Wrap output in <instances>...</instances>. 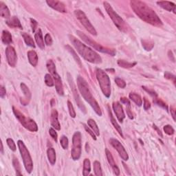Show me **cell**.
Listing matches in <instances>:
<instances>
[{
  "label": "cell",
  "instance_id": "obj_1",
  "mask_svg": "<svg viewBox=\"0 0 176 176\" xmlns=\"http://www.w3.org/2000/svg\"><path fill=\"white\" fill-rule=\"evenodd\" d=\"M130 5L136 15L146 23L158 27L163 25L162 20L158 16L156 12L145 2L139 0H132L130 2Z\"/></svg>",
  "mask_w": 176,
  "mask_h": 176
},
{
  "label": "cell",
  "instance_id": "obj_2",
  "mask_svg": "<svg viewBox=\"0 0 176 176\" xmlns=\"http://www.w3.org/2000/svg\"><path fill=\"white\" fill-rule=\"evenodd\" d=\"M68 37L77 52L86 61L94 64H100L102 63V59L100 56L98 55V54L94 51L90 47L85 46L73 35H69Z\"/></svg>",
  "mask_w": 176,
  "mask_h": 176
},
{
  "label": "cell",
  "instance_id": "obj_3",
  "mask_svg": "<svg viewBox=\"0 0 176 176\" xmlns=\"http://www.w3.org/2000/svg\"><path fill=\"white\" fill-rule=\"evenodd\" d=\"M76 81L79 92L81 94L83 98L91 105L97 115L99 116H102V112H101L100 107L96 99L92 96V94L90 89H89V87L87 81L81 76H77Z\"/></svg>",
  "mask_w": 176,
  "mask_h": 176
},
{
  "label": "cell",
  "instance_id": "obj_4",
  "mask_svg": "<svg viewBox=\"0 0 176 176\" xmlns=\"http://www.w3.org/2000/svg\"><path fill=\"white\" fill-rule=\"evenodd\" d=\"M103 5L107 13L108 14V15L111 18L116 26L121 31L127 32L128 30L127 24L125 23V21L122 19L121 17L119 16L118 14L116 13L114 9L112 7V6L107 2H104Z\"/></svg>",
  "mask_w": 176,
  "mask_h": 176
},
{
  "label": "cell",
  "instance_id": "obj_5",
  "mask_svg": "<svg viewBox=\"0 0 176 176\" xmlns=\"http://www.w3.org/2000/svg\"><path fill=\"white\" fill-rule=\"evenodd\" d=\"M96 79L103 94L107 98H109L111 96V82H110L109 77L104 70L97 69Z\"/></svg>",
  "mask_w": 176,
  "mask_h": 176
},
{
  "label": "cell",
  "instance_id": "obj_6",
  "mask_svg": "<svg viewBox=\"0 0 176 176\" xmlns=\"http://www.w3.org/2000/svg\"><path fill=\"white\" fill-rule=\"evenodd\" d=\"M76 33L78 35L79 37L81 39L85 42L87 44H88L89 46H90L91 47H93L95 50H98L102 53H105V54H108V55H110L111 56H115L116 55V50L114 49H110L108 48V47H104L103 46H101L99 43H98L96 41L92 40L90 37H88L87 35H85L83 32H80L79 31H76Z\"/></svg>",
  "mask_w": 176,
  "mask_h": 176
},
{
  "label": "cell",
  "instance_id": "obj_7",
  "mask_svg": "<svg viewBox=\"0 0 176 176\" xmlns=\"http://www.w3.org/2000/svg\"><path fill=\"white\" fill-rule=\"evenodd\" d=\"M13 110L15 117L17 118V120L19 121V123L23 125V127H25L26 129L31 131V132H37L38 126L37 123H36L33 120H32V119L30 118L26 117L19 109H17L16 107H13Z\"/></svg>",
  "mask_w": 176,
  "mask_h": 176
},
{
  "label": "cell",
  "instance_id": "obj_8",
  "mask_svg": "<svg viewBox=\"0 0 176 176\" xmlns=\"http://www.w3.org/2000/svg\"><path fill=\"white\" fill-rule=\"evenodd\" d=\"M46 66L47 70L51 74V75L53 77V79L55 80V85L56 88V90L59 96H63L64 91H63V86L62 80L60 76L59 75L58 73L56 72V69L55 63L52 60H48L47 61Z\"/></svg>",
  "mask_w": 176,
  "mask_h": 176
},
{
  "label": "cell",
  "instance_id": "obj_9",
  "mask_svg": "<svg viewBox=\"0 0 176 176\" xmlns=\"http://www.w3.org/2000/svg\"><path fill=\"white\" fill-rule=\"evenodd\" d=\"M17 145L18 147H19V149L26 171L28 174H31L32 169H33V162H32L31 154H30L28 149H27L23 141H19L17 142Z\"/></svg>",
  "mask_w": 176,
  "mask_h": 176
},
{
  "label": "cell",
  "instance_id": "obj_10",
  "mask_svg": "<svg viewBox=\"0 0 176 176\" xmlns=\"http://www.w3.org/2000/svg\"><path fill=\"white\" fill-rule=\"evenodd\" d=\"M81 133L79 132L74 133L72 138V149L71 151L72 158L78 160L81 156Z\"/></svg>",
  "mask_w": 176,
  "mask_h": 176
},
{
  "label": "cell",
  "instance_id": "obj_11",
  "mask_svg": "<svg viewBox=\"0 0 176 176\" xmlns=\"http://www.w3.org/2000/svg\"><path fill=\"white\" fill-rule=\"evenodd\" d=\"M74 14H75L76 17L78 19V20L80 22V23L84 26V28L87 30V31L90 33L91 35L94 36L97 35V32L96 29L94 28L93 25L92 24L91 22H89L88 17L86 16L84 12H83L80 10H76L74 11Z\"/></svg>",
  "mask_w": 176,
  "mask_h": 176
},
{
  "label": "cell",
  "instance_id": "obj_12",
  "mask_svg": "<svg viewBox=\"0 0 176 176\" xmlns=\"http://www.w3.org/2000/svg\"><path fill=\"white\" fill-rule=\"evenodd\" d=\"M68 81H69L72 92L73 96L74 97V99H75V101L77 104V105H78V107L80 108V109L81 110V111L84 113V114H86V112H87V111H86V108L84 105V104L83 103L81 100H80V98L79 97V95L78 94V92H77V89L76 88V85H74V83L73 82V80H72V77H71L70 74L69 73L68 74Z\"/></svg>",
  "mask_w": 176,
  "mask_h": 176
},
{
  "label": "cell",
  "instance_id": "obj_13",
  "mask_svg": "<svg viewBox=\"0 0 176 176\" xmlns=\"http://www.w3.org/2000/svg\"><path fill=\"white\" fill-rule=\"evenodd\" d=\"M109 142L112 147L118 151V154L120 155V156L121 157L122 159L125 161H127L129 160V156H128L127 151L125 150V149L123 146V145H122L117 139L111 138L109 140Z\"/></svg>",
  "mask_w": 176,
  "mask_h": 176
},
{
  "label": "cell",
  "instance_id": "obj_14",
  "mask_svg": "<svg viewBox=\"0 0 176 176\" xmlns=\"http://www.w3.org/2000/svg\"><path fill=\"white\" fill-rule=\"evenodd\" d=\"M6 56L8 63L10 67H15L17 61V56L15 50L13 47L8 46L6 49Z\"/></svg>",
  "mask_w": 176,
  "mask_h": 176
},
{
  "label": "cell",
  "instance_id": "obj_15",
  "mask_svg": "<svg viewBox=\"0 0 176 176\" xmlns=\"http://www.w3.org/2000/svg\"><path fill=\"white\" fill-rule=\"evenodd\" d=\"M46 3L50 8H53L54 10L60 12V13H65V12H66L65 5L60 1H56V0H47Z\"/></svg>",
  "mask_w": 176,
  "mask_h": 176
},
{
  "label": "cell",
  "instance_id": "obj_16",
  "mask_svg": "<svg viewBox=\"0 0 176 176\" xmlns=\"http://www.w3.org/2000/svg\"><path fill=\"white\" fill-rule=\"evenodd\" d=\"M112 107H113V109H114V111L115 112L116 117H117L118 118V120L119 121L120 123H122L125 118V112L123 111V107H122L121 104L118 102H114V103H113Z\"/></svg>",
  "mask_w": 176,
  "mask_h": 176
},
{
  "label": "cell",
  "instance_id": "obj_17",
  "mask_svg": "<svg viewBox=\"0 0 176 176\" xmlns=\"http://www.w3.org/2000/svg\"><path fill=\"white\" fill-rule=\"evenodd\" d=\"M105 153H106L107 160H108V162L110 165V166H112V168L113 169V171H114V174H116V175H120V169H119V168L118 167V166L116 165V164L115 162L114 158H113L112 154L111 153V152L107 149H106Z\"/></svg>",
  "mask_w": 176,
  "mask_h": 176
},
{
  "label": "cell",
  "instance_id": "obj_18",
  "mask_svg": "<svg viewBox=\"0 0 176 176\" xmlns=\"http://www.w3.org/2000/svg\"><path fill=\"white\" fill-rule=\"evenodd\" d=\"M20 86L23 94H24V98H23V99L22 98V99H21V103H22V104L23 105H27L31 98V92H30L28 88L27 87L26 85L24 84L23 83H21Z\"/></svg>",
  "mask_w": 176,
  "mask_h": 176
},
{
  "label": "cell",
  "instance_id": "obj_19",
  "mask_svg": "<svg viewBox=\"0 0 176 176\" xmlns=\"http://www.w3.org/2000/svg\"><path fill=\"white\" fill-rule=\"evenodd\" d=\"M157 4L162 8L165 10L169 11V12H174V13L175 14V4L174 3L167 1H162V2H157Z\"/></svg>",
  "mask_w": 176,
  "mask_h": 176
},
{
  "label": "cell",
  "instance_id": "obj_20",
  "mask_svg": "<svg viewBox=\"0 0 176 176\" xmlns=\"http://www.w3.org/2000/svg\"><path fill=\"white\" fill-rule=\"evenodd\" d=\"M6 24L10 27V28H19V29H22L23 27L22 25L21 24V22L19 19L16 16H13L9 19L6 22Z\"/></svg>",
  "mask_w": 176,
  "mask_h": 176
},
{
  "label": "cell",
  "instance_id": "obj_21",
  "mask_svg": "<svg viewBox=\"0 0 176 176\" xmlns=\"http://www.w3.org/2000/svg\"><path fill=\"white\" fill-rule=\"evenodd\" d=\"M51 125L56 130L61 129V125L58 120V112L56 109H52L51 113Z\"/></svg>",
  "mask_w": 176,
  "mask_h": 176
},
{
  "label": "cell",
  "instance_id": "obj_22",
  "mask_svg": "<svg viewBox=\"0 0 176 176\" xmlns=\"http://www.w3.org/2000/svg\"><path fill=\"white\" fill-rule=\"evenodd\" d=\"M27 55H28L30 63L33 67L37 66L38 63V55L37 52H36L35 50H30V51H28V53H27Z\"/></svg>",
  "mask_w": 176,
  "mask_h": 176
},
{
  "label": "cell",
  "instance_id": "obj_23",
  "mask_svg": "<svg viewBox=\"0 0 176 176\" xmlns=\"http://www.w3.org/2000/svg\"><path fill=\"white\" fill-rule=\"evenodd\" d=\"M35 39L36 42H37V44L38 45V46L39 47L41 50H43L45 48V44H44L42 32H41V29H39L37 32L35 33Z\"/></svg>",
  "mask_w": 176,
  "mask_h": 176
},
{
  "label": "cell",
  "instance_id": "obj_24",
  "mask_svg": "<svg viewBox=\"0 0 176 176\" xmlns=\"http://www.w3.org/2000/svg\"><path fill=\"white\" fill-rule=\"evenodd\" d=\"M0 14L2 17L6 18V19L10 18V10H9L7 6L2 2H0Z\"/></svg>",
  "mask_w": 176,
  "mask_h": 176
},
{
  "label": "cell",
  "instance_id": "obj_25",
  "mask_svg": "<svg viewBox=\"0 0 176 176\" xmlns=\"http://www.w3.org/2000/svg\"><path fill=\"white\" fill-rule=\"evenodd\" d=\"M108 112H109V115L110 117V121H111L112 125H114V127H115V129L118 131V132L119 133V134L122 136V138H123V131H122L121 127H120V125L118 124L117 122H116V119L114 118V116L112 115V113L111 112V110L108 107Z\"/></svg>",
  "mask_w": 176,
  "mask_h": 176
},
{
  "label": "cell",
  "instance_id": "obj_26",
  "mask_svg": "<svg viewBox=\"0 0 176 176\" xmlns=\"http://www.w3.org/2000/svg\"><path fill=\"white\" fill-rule=\"evenodd\" d=\"M47 158L50 163L52 165H54L56 162V152L55 150L53 148H49L47 151Z\"/></svg>",
  "mask_w": 176,
  "mask_h": 176
},
{
  "label": "cell",
  "instance_id": "obj_27",
  "mask_svg": "<svg viewBox=\"0 0 176 176\" xmlns=\"http://www.w3.org/2000/svg\"><path fill=\"white\" fill-rule=\"evenodd\" d=\"M22 36L24 39L25 43H26L27 46H28L30 47H35V41L33 40V39L32 38V37L30 35L26 33V32H22Z\"/></svg>",
  "mask_w": 176,
  "mask_h": 176
},
{
  "label": "cell",
  "instance_id": "obj_28",
  "mask_svg": "<svg viewBox=\"0 0 176 176\" xmlns=\"http://www.w3.org/2000/svg\"><path fill=\"white\" fill-rule=\"evenodd\" d=\"M129 98L138 106L141 107L142 105V100L139 94L134 93V92H132V93L129 94Z\"/></svg>",
  "mask_w": 176,
  "mask_h": 176
},
{
  "label": "cell",
  "instance_id": "obj_29",
  "mask_svg": "<svg viewBox=\"0 0 176 176\" xmlns=\"http://www.w3.org/2000/svg\"><path fill=\"white\" fill-rule=\"evenodd\" d=\"M2 42L6 45H9L12 43V35L7 31H4L2 32Z\"/></svg>",
  "mask_w": 176,
  "mask_h": 176
},
{
  "label": "cell",
  "instance_id": "obj_30",
  "mask_svg": "<svg viewBox=\"0 0 176 176\" xmlns=\"http://www.w3.org/2000/svg\"><path fill=\"white\" fill-rule=\"evenodd\" d=\"M88 124L89 125V127H90L92 131H93L94 133L96 134V136H100L99 129H98V127L96 122H95L93 119H89L88 121Z\"/></svg>",
  "mask_w": 176,
  "mask_h": 176
},
{
  "label": "cell",
  "instance_id": "obj_31",
  "mask_svg": "<svg viewBox=\"0 0 176 176\" xmlns=\"http://www.w3.org/2000/svg\"><path fill=\"white\" fill-rule=\"evenodd\" d=\"M91 171V164L89 159H85L83 162V175L84 176H88Z\"/></svg>",
  "mask_w": 176,
  "mask_h": 176
},
{
  "label": "cell",
  "instance_id": "obj_32",
  "mask_svg": "<svg viewBox=\"0 0 176 176\" xmlns=\"http://www.w3.org/2000/svg\"><path fill=\"white\" fill-rule=\"evenodd\" d=\"M142 47L147 51H150L154 47V42L151 40H142Z\"/></svg>",
  "mask_w": 176,
  "mask_h": 176
},
{
  "label": "cell",
  "instance_id": "obj_33",
  "mask_svg": "<svg viewBox=\"0 0 176 176\" xmlns=\"http://www.w3.org/2000/svg\"><path fill=\"white\" fill-rule=\"evenodd\" d=\"M118 65L121 68H133V66H135V65H136V62L130 63V62H128L125 60H118Z\"/></svg>",
  "mask_w": 176,
  "mask_h": 176
},
{
  "label": "cell",
  "instance_id": "obj_34",
  "mask_svg": "<svg viewBox=\"0 0 176 176\" xmlns=\"http://www.w3.org/2000/svg\"><path fill=\"white\" fill-rule=\"evenodd\" d=\"M94 174L97 176H102L103 172L102 169H101L100 163L98 161H95L94 162Z\"/></svg>",
  "mask_w": 176,
  "mask_h": 176
},
{
  "label": "cell",
  "instance_id": "obj_35",
  "mask_svg": "<svg viewBox=\"0 0 176 176\" xmlns=\"http://www.w3.org/2000/svg\"><path fill=\"white\" fill-rule=\"evenodd\" d=\"M65 47H66V49L72 54V55L74 56V59H75V61H76V62L77 63L79 64L80 66H81V65H81V61H80L79 56H77L75 51H74V50L72 48V47L70 46H65Z\"/></svg>",
  "mask_w": 176,
  "mask_h": 176
},
{
  "label": "cell",
  "instance_id": "obj_36",
  "mask_svg": "<svg viewBox=\"0 0 176 176\" xmlns=\"http://www.w3.org/2000/svg\"><path fill=\"white\" fill-rule=\"evenodd\" d=\"M45 83H46V85L48 86V87H53L55 85V82H54L52 76L50 75L49 74H47L45 76Z\"/></svg>",
  "mask_w": 176,
  "mask_h": 176
},
{
  "label": "cell",
  "instance_id": "obj_37",
  "mask_svg": "<svg viewBox=\"0 0 176 176\" xmlns=\"http://www.w3.org/2000/svg\"><path fill=\"white\" fill-rule=\"evenodd\" d=\"M13 164L14 168L16 171V175H22V174H21V166L19 165V161H18V160L16 158H13Z\"/></svg>",
  "mask_w": 176,
  "mask_h": 176
},
{
  "label": "cell",
  "instance_id": "obj_38",
  "mask_svg": "<svg viewBox=\"0 0 176 176\" xmlns=\"http://www.w3.org/2000/svg\"><path fill=\"white\" fill-rule=\"evenodd\" d=\"M60 143H61V145L63 147V149H67L68 148V139L66 136H63L61 137V140H60Z\"/></svg>",
  "mask_w": 176,
  "mask_h": 176
},
{
  "label": "cell",
  "instance_id": "obj_39",
  "mask_svg": "<svg viewBox=\"0 0 176 176\" xmlns=\"http://www.w3.org/2000/svg\"><path fill=\"white\" fill-rule=\"evenodd\" d=\"M68 109H69V113L70 115L72 118H75L76 117V112L74 111V107L72 105V104L70 102V101L68 100Z\"/></svg>",
  "mask_w": 176,
  "mask_h": 176
},
{
  "label": "cell",
  "instance_id": "obj_40",
  "mask_svg": "<svg viewBox=\"0 0 176 176\" xmlns=\"http://www.w3.org/2000/svg\"><path fill=\"white\" fill-rule=\"evenodd\" d=\"M6 142H7V145L9 147V148H10L12 151H16L17 149L16 145H15V143H14V142L13 141V139L8 138L6 140Z\"/></svg>",
  "mask_w": 176,
  "mask_h": 176
},
{
  "label": "cell",
  "instance_id": "obj_41",
  "mask_svg": "<svg viewBox=\"0 0 176 176\" xmlns=\"http://www.w3.org/2000/svg\"><path fill=\"white\" fill-rule=\"evenodd\" d=\"M115 82L116 83V85H117L119 88H125L126 87V83L124 80H123L121 78H118V77H116L115 79Z\"/></svg>",
  "mask_w": 176,
  "mask_h": 176
},
{
  "label": "cell",
  "instance_id": "obj_42",
  "mask_svg": "<svg viewBox=\"0 0 176 176\" xmlns=\"http://www.w3.org/2000/svg\"><path fill=\"white\" fill-rule=\"evenodd\" d=\"M164 131H165V132L166 133V134H168V135L169 136H171V135H173V134L174 133V129L173 128L171 125H165V127H164Z\"/></svg>",
  "mask_w": 176,
  "mask_h": 176
},
{
  "label": "cell",
  "instance_id": "obj_43",
  "mask_svg": "<svg viewBox=\"0 0 176 176\" xmlns=\"http://www.w3.org/2000/svg\"><path fill=\"white\" fill-rule=\"evenodd\" d=\"M153 102L158 105V106L162 107V108L165 109L166 110H167V105H166V103L164 102L163 100H162L161 99H155L153 100Z\"/></svg>",
  "mask_w": 176,
  "mask_h": 176
},
{
  "label": "cell",
  "instance_id": "obj_44",
  "mask_svg": "<svg viewBox=\"0 0 176 176\" xmlns=\"http://www.w3.org/2000/svg\"><path fill=\"white\" fill-rule=\"evenodd\" d=\"M83 126H84L85 129L86 130V132H87L88 133H89V135H90L92 137V138H93L94 141H96V135L94 133V132H93V131H92V129L91 130L90 128H89L88 126H86L85 125H83Z\"/></svg>",
  "mask_w": 176,
  "mask_h": 176
},
{
  "label": "cell",
  "instance_id": "obj_45",
  "mask_svg": "<svg viewBox=\"0 0 176 176\" xmlns=\"http://www.w3.org/2000/svg\"><path fill=\"white\" fill-rule=\"evenodd\" d=\"M165 77L166 79L172 80L173 83H174V84H175V76L174 75V74L169 73L168 72H166L165 74Z\"/></svg>",
  "mask_w": 176,
  "mask_h": 176
},
{
  "label": "cell",
  "instance_id": "obj_46",
  "mask_svg": "<svg viewBox=\"0 0 176 176\" xmlns=\"http://www.w3.org/2000/svg\"><path fill=\"white\" fill-rule=\"evenodd\" d=\"M45 43L47 46H51L52 44V39L50 34H46L45 36Z\"/></svg>",
  "mask_w": 176,
  "mask_h": 176
},
{
  "label": "cell",
  "instance_id": "obj_47",
  "mask_svg": "<svg viewBox=\"0 0 176 176\" xmlns=\"http://www.w3.org/2000/svg\"><path fill=\"white\" fill-rule=\"evenodd\" d=\"M49 133H50V135L51 136L54 141H55V142L57 141V133H56L55 130L53 128H50Z\"/></svg>",
  "mask_w": 176,
  "mask_h": 176
},
{
  "label": "cell",
  "instance_id": "obj_48",
  "mask_svg": "<svg viewBox=\"0 0 176 176\" xmlns=\"http://www.w3.org/2000/svg\"><path fill=\"white\" fill-rule=\"evenodd\" d=\"M31 27H32V32H35L36 29H37V28L38 23L37 22V21L33 19H31Z\"/></svg>",
  "mask_w": 176,
  "mask_h": 176
},
{
  "label": "cell",
  "instance_id": "obj_49",
  "mask_svg": "<svg viewBox=\"0 0 176 176\" xmlns=\"http://www.w3.org/2000/svg\"><path fill=\"white\" fill-rule=\"evenodd\" d=\"M142 89H144L146 92H147L150 95H151L152 96H154V97H157V94H156V92H155V91L152 90V89H148L147 88L145 87V86H142Z\"/></svg>",
  "mask_w": 176,
  "mask_h": 176
},
{
  "label": "cell",
  "instance_id": "obj_50",
  "mask_svg": "<svg viewBox=\"0 0 176 176\" xmlns=\"http://www.w3.org/2000/svg\"><path fill=\"white\" fill-rule=\"evenodd\" d=\"M143 107H144L145 110H148L151 107L150 102L146 98H144V105H143Z\"/></svg>",
  "mask_w": 176,
  "mask_h": 176
},
{
  "label": "cell",
  "instance_id": "obj_51",
  "mask_svg": "<svg viewBox=\"0 0 176 176\" xmlns=\"http://www.w3.org/2000/svg\"><path fill=\"white\" fill-rule=\"evenodd\" d=\"M6 94V89L3 87V86H1V87H0V96H1V98H4Z\"/></svg>",
  "mask_w": 176,
  "mask_h": 176
},
{
  "label": "cell",
  "instance_id": "obj_52",
  "mask_svg": "<svg viewBox=\"0 0 176 176\" xmlns=\"http://www.w3.org/2000/svg\"><path fill=\"white\" fill-rule=\"evenodd\" d=\"M127 114L128 116H129V118L130 119H133V118L132 112H131L130 105H127Z\"/></svg>",
  "mask_w": 176,
  "mask_h": 176
},
{
  "label": "cell",
  "instance_id": "obj_53",
  "mask_svg": "<svg viewBox=\"0 0 176 176\" xmlns=\"http://www.w3.org/2000/svg\"><path fill=\"white\" fill-rule=\"evenodd\" d=\"M121 103L125 104V105H130L129 100V99H127V98H121Z\"/></svg>",
  "mask_w": 176,
  "mask_h": 176
},
{
  "label": "cell",
  "instance_id": "obj_54",
  "mask_svg": "<svg viewBox=\"0 0 176 176\" xmlns=\"http://www.w3.org/2000/svg\"><path fill=\"white\" fill-rule=\"evenodd\" d=\"M171 114L172 115V117L174 118V120L175 121V109L174 107H171Z\"/></svg>",
  "mask_w": 176,
  "mask_h": 176
},
{
  "label": "cell",
  "instance_id": "obj_55",
  "mask_svg": "<svg viewBox=\"0 0 176 176\" xmlns=\"http://www.w3.org/2000/svg\"><path fill=\"white\" fill-rule=\"evenodd\" d=\"M153 129H156V131H157V132H158V133L159 134V135L161 136V137H162V132H161V131L158 129V128L157 127V126L156 125H153Z\"/></svg>",
  "mask_w": 176,
  "mask_h": 176
},
{
  "label": "cell",
  "instance_id": "obj_56",
  "mask_svg": "<svg viewBox=\"0 0 176 176\" xmlns=\"http://www.w3.org/2000/svg\"><path fill=\"white\" fill-rule=\"evenodd\" d=\"M1 152L2 153H4V147H3V143L2 142H1Z\"/></svg>",
  "mask_w": 176,
  "mask_h": 176
},
{
  "label": "cell",
  "instance_id": "obj_57",
  "mask_svg": "<svg viewBox=\"0 0 176 176\" xmlns=\"http://www.w3.org/2000/svg\"><path fill=\"white\" fill-rule=\"evenodd\" d=\"M106 70H107V71H113V72H114V69H111V70H110V69H107Z\"/></svg>",
  "mask_w": 176,
  "mask_h": 176
}]
</instances>
